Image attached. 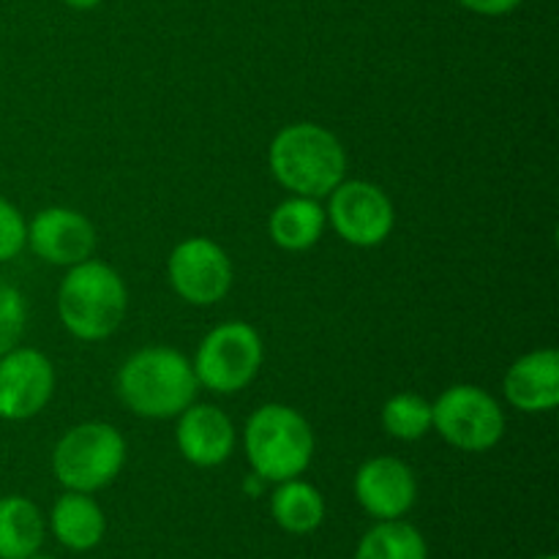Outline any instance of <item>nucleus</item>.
<instances>
[{"instance_id":"nucleus-1","label":"nucleus","mask_w":559,"mask_h":559,"mask_svg":"<svg viewBox=\"0 0 559 559\" xmlns=\"http://www.w3.org/2000/svg\"><path fill=\"white\" fill-rule=\"evenodd\" d=\"M194 366L169 347H145L131 355L118 374V393L126 407L142 418H175L197 396Z\"/></svg>"},{"instance_id":"nucleus-2","label":"nucleus","mask_w":559,"mask_h":559,"mask_svg":"<svg viewBox=\"0 0 559 559\" xmlns=\"http://www.w3.org/2000/svg\"><path fill=\"white\" fill-rule=\"evenodd\" d=\"M271 173L295 197L331 194L347 173V156L336 134L314 123L287 126L271 142Z\"/></svg>"},{"instance_id":"nucleus-3","label":"nucleus","mask_w":559,"mask_h":559,"mask_svg":"<svg viewBox=\"0 0 559 559\" xmlns=\"http://www.w3.org/2000/svg\"><path fill=\"white\" fill-rule=\"evenodd\" d=\"M129 295L118 271L96 260L71 265L58 289V314L71 336L102 342L112 336L126 317Z\"/></svg>"},{"instance_id":"nucleus-4","label":"nucleus","mask_w":559,"mask_h":559,"mask_svg":"<svg viewBox=\"0 0 559 559\" xmlns=\"http://www.w3.org/2000/svg\"><path fill=\"white\" fill-rule=\"evenodd\" d=\"M246 459L262 480L298 478L314 456V431L298 409L284 404H265L246 424Z\"/></svg>"},{"instance_id":"nucleus-5","label":"nucleus","mask_w":559,"mask_h":559,"mask_svg":"<svg viewBox=\"0 0 559 559\" xmlns=\"http://www.w3.org/2000/svg\"><path fill=\"white\" fill-rule=\"evenodd\" d=\"M123 462L126 442L109 424L74 426L66 431L52 453L55 478L69 491H82V495L112 484L123 469Z\"/></svg>"},{"instance_id":"nucleus-6","label":"nucleus","mask_w":559,"mask_h":559,"mask_svg":"<svg viewBox=\"0 0 559 559\" xmlns=\"http://www.w3.org/2000/svg\"><path fill=\"white\" fill-rule=\"evenodd\" d=\"M431 426L459 451L484 453L506 435V415L484 388L453 385L431 404Z\"/></svg>"},{"instance_id":"nucleus-7","label":"nucleus","mask_w":559,"mask_h":559,"mask_svg":"<svg viewBox=\"0 0 559 559\" xmlns=\"http://www.w3.org/2000/svg\"><path fill=\"white\" fill-rule=\"evenodd\" d=\"M262 366V338L246 322H224L202 338L194 358L197 382L213 393H238Z\"/></svg>"},{"instance_id":"nucleus-8","label":"nucleus","mask_w":559,"mask_h":559,"mask_svg":"<svg viewBox=\"0 0 559 559\" xmlns=\"http://www.w3.org/2000/svg\"><path fill=\"white\" fill-rule=\"evenodd\" d=\"M175 293L191 306H213L233 287V262L227 251L207 238H189L175 246L167 262Z\"/></svg>"},{"instance_id":"nucleus-9","label":"nucleus","mask_w":559,"mask_h":559,"mask_svg":"<svg viewBox=\"0 0 559 559\" xmlns=\"http://www.w3.org/2000/svg\"><path fill=\"white\" fill-rule=\"evenodd\" d=\"M328 218L333 229L353 246L382 243L393 229V205L385 191L366 180H347L331 191Z\"/></svg>"},{"instance_id":"nucleus-10","label":"nucleus","mask_w":559,"mask_h":559,"mask_svg":"<svg viewBox=\"0 0 559 559\" xmlns=\"http://www.w3.org/2000/svg\"><path fill=\"white\" fill-rule=\"evenodd\" d=\"M55 369L38 349L14 347L0 355V418L27 420L52 399Z\"/></svg>"},{"instance_id":"nucleus-11","label":"nucleus","mask_w":559,"mask_h":559,"mask_svg":"<svg viewBox=\"0 0 559 559\" xmlns=\"http://www.w3.org/2000/svg\"><path fill=\"white\" fill-rule=\"evenodd\" d=\"M27 243L49 265H80L96 249V229L82 213L47 207L27 224Z\"/></svg>"},{"instance_id":"nucleus-12","label":"nucleus","mask_w":559,"mask_h":559,"mask_svg":"<svg viewBox=\"0 0 559 559\" xmlns=\"http://www.w3.org/2000/svg\"><path fill=\"white\" fill-rule=\"evenodd\" d=\"M355 497L380 522L402 519L418 497L413 469L393 456H377L355 475Z\"/></svg>"},{"instance_id":"nucleus-13","label":"nucleus","mask_w":559,"mask_h":559,"mask_svg":"<svg viewBox=\"0 0 559 559\" xmlns=\"http://www.w3.org/2000/svg\"><path fill=\"white\" fill-rule=\"evenodd\" d=\"M178 448L197 467H218L235 448L233 420L211 404H189L180 413Z\"/></svg>"},{"instance_id":"nucleus-14","label":"nucleus","mask_w":559,"mask_h":559,"mask_svg":"<svg viewBox=\"0 0 559 559\" xmlns=\"http://www.w3.org/2000/svg\"><path fill=\"white\" fill-rule=\"evenodd\" d=\"M506 396L522 413H549L559 404V355L538 349L508 369Z\"/></svg>"},{"instance_id":"nucleus-15","label":"nucleus","mask_w":559,"mask_h":559,"mask_svg":"<svg viewBox=\"0 0 559 559\" xmlns=\"http://www.w3.org/2000/svg\"><path fill=\"white\" fill-rule=\"evenodd\" d=\"M52 533L66 549L71 551H91L102 544L104 538V513L96 502L82 491H66L52 508Z\"/></svg>"},{"instance_id":"nucleus-16","label":"nucleus","mask_w":559,"mask_h":559,"mask_svg":"<svg viewBox=\"0 0 559 559\" xmlns=\"http://www.w3.org/2000/svg\"><path fill=\"white\" fill-rule=\"evenodd\" d=\"M44 544V516L27 497L0 500V559H27Z\"/></svg>"},{"instance_id":"nucleus-17","label":"nucleus","mask_w":559,"mask_h":559,"mask_svg":"<svg viewBox=\"0 0 559 559\" xmlns=\"http://www.w3.org/2000/svg\"><path fill=\"white\" fill-rule=\"evenodd\" d=\"M325 211L311 197H293L271 213L273 243L287 251H306L322 238Z\"/></svg>"},{"instance_id":"nucleus-18","label":"nucleus","mask_w":559,"mask_h":559,"mask_svg":"<svg viewBox=\"0 0 559 559\" xmlns=\"http://www.w3.org/2000/svg\"><path fill=\"white\" fill-rule=\"evenodd\" d=\"M271 513L282 530L293 535H309L325 519V500L320 491L304 480H282L271 497Z\"/></svg>"},{"instance_id":"nucleus-19","label":"nucleus","mask_w":559,"mask_h":559,"mask_svg":"<svg viewBox=\"0 0 559 559\" xmlns=\"http://www.w3.org/2000/svg\"><path fill=\"white\" fill-rule=\"evenodd\" d=\"M355 559H429V549L424 535L413 524L391 519L364 535Z\"/></svg>"},{"instance_id":"nucleus-20","label":"nucleus","mask_w":559,"mask_h":559,"mask_svg":"<svg viewBox=\"0 0 559 559\" xmlns=\"http://www.w3.org/2000/svg\"><path fill=\"white\" fill-rule=\"evenodd\" d=\"M382 426L396 440H420L431 429V404L415 393H399L382 407Z\"/></svg>"},{"instance_id":"nucleus-21","label":"nucleus","mask_w":559,"mask_h":559,"mask_svg":"<svg viewBox=\"0 0 559 559\" xmlns=\"http://www.w3.org/2000/svg\"><path fill=\"white\" fill-rule=\"evenodd\" d=\"M27 309L25 298L16 287L0 278V355L14 349L20 344L22 331H25Z\"/></svg>"},{"instance_id":"nucleus-22","label":"nucleus","mask_w":559,"mask_h":559,"mask_svg":"<svg viewBox=\"0 0 559 559\" xmlns=\"http://www.w3.org/2000/svg\"><path fill=\"white\" fill-rule=\"evenodd\" d=\"M27 224L22 213L0 197V262H9L25 249Z\"/></svg>"},{"instance_id":"nucleus-23","label":"nucleus","mask_w":559,"mask_h":559,"mask_svg":"<svg viewBox=\"0 0 559 559\" xmlns=\"http://www.w3.org/2000/svg\"><path fill=\"white\" fill-rule=\"evenodd\" d=\"M459 3L480 16H500V14H508V11L516 9L522 0H459Z\"/></svg>"},{"instance_id":"nucleus-24","label":"nucleus","mask_w":559,"mask_h":559,"mask_svg":"<svg viewBox=\"0 0 559 559\" xmlns=\"http://www.w3.org/2000/svg\"><path fill=\"white\" fill-rule=\"evenodd\" d=\"M66 5H71V9H80V11H87V9H96L102 0H63Z\"/></svg>"},{"instance_id":"nucleus-25","label":"nucleus","mask_w":559,"mask_h":559,"mask_svg":"<svg viewBox=\"0 0 559 559\" xmlns=\"http://www.w3.org/2000/svg\"><path fill=\"white\" fill-rule=\"evenodd\" d=\"M27 559H55V557H38V555H33V557H27Z\"/></svg>"},{"instance_id":"nucleus-26","label":"nucleus","mask_w":559,"mask_h":559,"mask_svg":"<svg viewBox=\"0 0 559 559\" xmlns=\"http://www.w3.org/2000/svg\"><path fill=\"white\" fill-rule=\"evenodd\" d=\"M538 559H559L557 555H546V557H538Z\"/></svg>"}]
</instances>
